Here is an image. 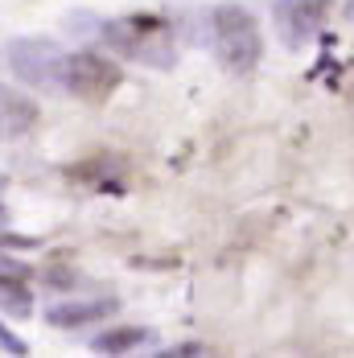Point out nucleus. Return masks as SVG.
Returning a JSON list of instances; mask_svg holds the SVG:
<instances>
[{"instance_id":"nucleus-9","label":"nucleus","mask_w":354,"mask_h":358,"mask_svg":"<svg viewBox=\"0 0 354 358\" xmlns=\"http://www.w3.org/2000/svg\"><path fill=\"white\" fill-rule=\"evenodd\" d=\"M29 276H0V309L8 317H29L34 313V292L25 288Z\"/></svg>"},{"instance_id":"nucleus-11","label":"nucleus","mask_w":354,"mask_h":358,"mask_svg":"<svg viewBox=\"0 0 354 358\" xmlns=\"http://www.w3.org/2000/svg\"><path fill=\"white\" fill-rule=\"evenodd\" d=\"M4 185H8V181H4V173H0V189H4Z\"/></svg>"},{"instance_id":"nucleus-4","label":"nucleus","mask_w":354,"mask_h":358,"mask_svg":"<svg viewBox=\"0 0 354 358\" xmlns=\"http://www.w3.org/2000/svg\"><path fill=\"white\" fill-rule=\"evenodd\" d=\"M115 83H120V66L95 50H78L62 58V91L78 99H104L107 91H115Z\"/></svg>"},{"instance_id":"nucleus-10","label":"nucleus","mask_w":354,"mask_h":358,"mask_svg":"<svg viewBox=\"0 0 354 358\" xmlns=\"http://www.w3.org/2000/svg\"><path fill=\"white\" fill-rule=\"evenodd\" d=\"M0 350L4 355H29V346H25V338H17L8 325H0Z\"/></svg>"},{"instance_id":"nucleus-1","label":"nucleus","mask_w":354,"mask_h":358,"mask_svg":"<svg viewBox=\"0 0 354 358\" xmlns=\"http://www.w3.org/2000/svg\"><path fill=\"white\" fill-rule=\"evenodd\" d=\"M99 37L115 54H124L141 66L169 71L177 62L174 29H169L165 17H153V13H136V17H124V21H99Z\"/></svg>"},{"instance_id":"nucleus-2","label":"nucleus","mask_w":354,"mask_h":358,"mask_svg":"<svg viewBox=\"0 0 354 358\" xmlns=\"http://www.w3.org/2000/svg\"><path fill=\"white\" fill-rule=\"evenodd\" d=\"M211 45L231 74H251L264 58L260 25L243 4H218L211 13Z\"/></svg>"},{"instance_id":"nucleus-7","label":"nucleus","mask_w":354,"mask_h":358,"mask_svg":"<svg viewBox=\"0 0 354 358\" xmlns=\"http://www.w3.org/2000/svg\"><path fill=\"white\" fill-rule=\"evenodd\" d=\"M37 124V103L29 95L13 91V87H0V141H13V136H25Z\"/></svg>"},{"instance_id":"nucleus-6","label":"nucleus","mask_w":354,"mask_h":358,"mask_svg":"<svg viewBox=\"0 0 354 358\" xmlns=\"http://www.w3.org/2000/svg\"><path fill=\"white\" fill-rule=\"evenodd\" d=\"M120 309L115 296H91V301H66V305H50L45 309V322L58 325V329H78V325L104 322Z\"/></svg>"},{"instance_id":"nucleus-3","label":"nucleus","mask_w":354,"mask_h":358,"mask_svg":"<svg viewBox=\"0 0 354 358\" xmlns=\"http://www.w3.org/2000/svg\"><path fill=\"white\" fill-rule=\"evenodd\" d=\"M62 58L66 54L50 37H13L4 50L8 71L34 91H58L62 87Z\"/></svg>"},{"instance_id":"nucleus-5","label":"nucleus","mask_w":354,"mask_h":358,"mask_svg":"<svg viewBox=\"0 0 354 358\" xmlns=\"http://www.w3.org/2000/svg\"><path fill=\"white\" fill-rule=\"evenodd\" d=\"M330 0H281L276 4V34L288 50H305L325 25Z\"/></svg>"},{"instance_id":"nucleus-12","label":"nucleus","mask_w":354,"mask_h":358,"mask_svg":"<svg viewBox=\"0 0 354 358\" xmlns=\"http://www.w3.org/2000/svg\"><path fill=\"white\" fill-rule=\"evenodd\" d=\"M351 17H354V0H351Z\"/></svg>"},{"instance_id":"nucleus-8","label":"nucleus","mask_w":354,"mask_h":358,"mask_svg":"<svg viewBox=\"0 0 354 358\" xmlns=\"http://www.w3.org/2000/svg\"><path fill=\"white\" fill-rule=\"evenodd\" d=\"M144 342H153L148 329H141V325H115V329H104L91 346H95L99 355H128V350H136Z\"/></svg>"}]
</instances>
